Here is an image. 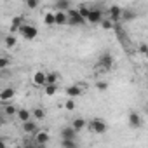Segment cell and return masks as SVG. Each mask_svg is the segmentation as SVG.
I'll return each mask as SVG.
<instances>
[{
    "instance_id": "6da1fadb",
    "label": "cell",
    "mask_w": 148,
    "mask_h": 148,
    "mask_svg": "<svg viewBox=\"0 0 148 148\" xmlns=\"http://www.w3.org/2000/svg\"><path fill=\"white\" fill-rule=\"evenodd\" d=\"M18 32L21 33V37L23 38H26V40H33V38H37V35H38V30L33 26V25H28V23H21V26L18 28Z\"/></svg>"
},
{
    "instance_id": "7a4b0ae2",
    "label": "cell",
    "mask_w": 148,
    "mask_h": 148,
    "mask_svg": "<svg viewBox=\"0 0 148 148\" xmlns=\"http://www.w3.org/2000/svg\"><path fill=\"white\" fill-rule=\"evenodd\" d=\"M66 14H68V23L66 25H70V26H82V25H86L87 21L79 14V11H75V9H66Z\"/></svg>"
},
{
    "instance_id": "3957f363",
    "label": "cell",
    "mask_w": 148,
    "mask_h": 148,
    "mask_svg": "<svg viewBox=\"0 0 148 148\" xmlns=\"http://www.w3.org/2000/svg\"><path fill=\"white\" fill-rule=\"evenodd\" d=\"M89 129H91L92 132H96V134H103V132L108 131V124H106L103 119H92L91 124H89Z\"/></svg>"
},
{
    "instance_id": "277c9868",
    "label": "cell",
    "mask_w": 148,
    "mask_h": 148,
    "mask_svg": "<svg viewBox=\"0 0 148 148\" xmlns=\"http://www.w3.org/2000/svg\"><path fill=\"white\" fill-rule=\"evenodd\" d=\"M98 66L103 68V70H112V66H113V56L110 52H103L99 56V59H98Z\"/></svg>"
},
{
    "instance_id": "5b68a950",
    "label": "cell",
    "mask_w": 148,
    "mask_h": 148,
    "mask_svg": "<svg viewBox=\"0 0 148 148\" xmlns=\"http://www.w3.org/2000/svg\"><path fill=\"white\" fill-rule=\"evenodd\" d=\"M103 19V12H101V9H91L89 11V14H87V18H86V21L87 23H99Z\"/></svg>"
},
{
    "instance_id": "8992f818",
    "label": "cell",
    "mask_w": 148,
    "mask_h": 148,
    "mask_svg": "<svg viewBox=\"0 0 148 148\" xmlns=\"http://www.w3.org/2000/svg\"><path fill=\"white\" fill-rule=\"evenodd\" d=\"M66 23H68V14H66V11H56V12H54V25L63 26V25H66Z\"/></svg>"
},
{
    "instance_id": "52a82bcc",
    "label": "cell",
    "mask_w": 148,
    "mask_h": 148,
    "mask_svg": "<svg viewBox=\"0 0 148 148\" xmlns=\"http://www.w3.org/2000/svg\"><path fill=\"white\" fill-rule=\"evenodd\" d=\"M127 120H129V125H131L132 129H138V127H141V124H143L139 113H136V112H131L129 117H127Z\"/></svg>"
},
{
    "instance_id": "ba28073f",
    "label": "cell",
    "mask_w": 148,
    "mask_h": 148,
    "mask_svg": "<svg viewBox=\"0 0 148 148\" xmlns=\"http://www.w3.org/2000/svg\"><path fill=\"white\" fill-rule=\"evenodd\" d=\"M23 131H25L26 134H35V132L38 131V125H37V122H35V120L28 119V120H25V122H23Z\"/></svg>"
},
{
    "instance_id": "9c48e42d",
    "label": "cell",
    "mask_w": 148,
    "mask_h": 148,
    "mask_svg": "<svg viewBox=\"0 0 148 148\" xmlns=\"http://www.w3.org/2000/svg\"><path fill=\"white\" fill-rule=\"evenodd\" d=\"M64 92H66L68 98H77V96H80L84 92V87L82 86H70V87L64 89Z\"/></svg>"
},
{
    "instance_id": "30bf717a",
    "label": "cell",
    "mask_w": 148,
    "mask_h": 148,
    "mask_svg": "<svg viewBox=\"0 0 148 148\" xmlns=\"http://www.w3.org/2000/svg\"><path fill=\"white\" fill-rule=\"evenodd\" d=\"M108 14H110V21H113V23H117V21H120V14H122V7H119V5H112V7L108 9Z\"/></svg>"
},
{
    "instance_id": "8fae6325",
    "label": "cell",
    "mask_w": 148,
    "mask_h": 148,
    "mask_svg": "<svg viewBox=\"0 0 148 148\" xmlns=\"http://www.w3.org/2000/svg\"><path fill=\"white\" fill-rule=\"evenodd\" d=\"M47 141H49V134H47L45 131H37V132H35V145L44 146Z\"/></svg>"
},
{
    "instance_id": "7c38bea8",
    "label": "cell",
    "mask_w": 148,
    "mask_h": 148,
    "mask_svg": "<svg viewBox=\"0 0 148 148\" xmlns=\"http://www.w3.org/2000/svg\"><path fill=\"white\" fill-rule=\"evenodd\" d=\"M14 94H16V91L12 87H5V89L0 91V101H9L14 98Z\"/></svg>"
},
{
    "instance_id": "4fadbf2b",
    "label": "cell",
    "mask_w": 148,
    "mask_h": 148,
    "mask_svg": "<svg viewBox=\"0 0 148 148\" xmlns=\"http://www.w3.org/2000/svg\"><path fill=\"white\" fill-rule=\"evenodd\" d=\"M75 136H77V131L73 129L71 125H70V127H63V129H61V138H70V139H75Z\"/></svg>"
},
{
    "instance_id": "5bb4252c",
    "label": "cell",
    "mask_w": 148,
    "mask_h": 148,
    "mask_svg": "<svg viewBox=\"0 0 148 148\" xmlns=\"http://www.w3.org/2000/svg\"><path fill=\"white\" fill-rule=\"evenodd\" d=\"M71 7V2L70 0H56V4H54V9L56 11H66Z\"/></svg>"
},
{
    "instance_id": "9a60e30c",
    "label": "cell",
    "mask_w": 148,
    "mask_h": 148,
    "mask_svg": "<svg viewBox=\"0 0 148 148\" xmlns=\"http://www.w3.org/2000/svg\"><path fill=\"white\" fill-rule=\"evenodd\" d=\"M33 84L35 86H44L45 84V73L44 71H35L33 73Z\"/></svg>"
},
{
    "instance_id": "2e32d148",
    "label": "cell",
    "mask_w": 148,
    "mask_h": 148,
    "mask_svg": "<svg viewBox=\"0 0 148 148\" xmlns=\"http://www.w3.org/2000/svg\"><path fill=\"white\" fill-rule=\"evenodd\" d=\"M58 79H59V73H56V71L45 73V84H44V86H47V84H56Z\"/></svg>"
},
{
    "instance_id": "e0dca14e",
    "label": "cell",
    "mask_w": 148,
    "mask_h": 148,
    "mask_svg": "<svg viewBox=\"0 0 148 148\" xmlns=\"http://www.w3.org/2000/svg\"><path fill=\"white\" fill-rule=\"evenodd\" d=\"M71 127H73V129H75V131L79 132V131H82V129L86 127V120H84L82 117H77L75 120H73V124H71Z\"/></svg>"
},
{
    "instance_id": "ac0fdd59",
    "label": "cell",
    "mask_w": 148,
    "mask_h": 148,
    "mask_svg": "<svg viewBox=\"0 0 148 148\" xmlns=\"http://www.w3.org/2000/svg\"><path fill=\"white\" fill-rule=\"evenodd\" d=\"M134 18H136V12H132V11H129V9H122L120 19H124V21H131V19H134Z\"/></svg>"
},
{
    "instance_id": "d6986e66",
    "label": "cell",
    "mask_w": 148,
    "mask_h": 148,
    "mask_svg": "<svg viewBox=\"0 0 148 148\" xmlns=\"http://www.w3.org/2000/svg\"><path fill=\"white\" fill-rule=\"evenodd\" d=\"M16 115L19 117V120H21V122H25V120H28V119H32V113H30L28 110H25V108H19V110L16 112Z\"/></svg>"
},
{
    "instance_id": "ffe728a7",
    "label": "cell",
    "mask_w": 148,
    "mask_h": 148,
    "mask_svg": "<svg viewBox=\"0 0 148 148\" xmlns=\"http://www.w3.org/2000/svg\"><path fill=\"white\" fill-rule=\"evenodd\" d=\"M21 23H23V18L21 16L12 18V21H11V32H18V28L21 26Z\"/></svg>"
},
{
    "instance_id": "44dd1931",
    "label": "cell",
    "mask_w": 148,
    "mask_h": 148,
    "mask_svg": "<svg viewBox=\"0 0 148 148\" xmlns=\"http://www.w3.org/2000/svg\"><path fill=\"white\" fill-rule=\"evenodd\" d=\"M61 145H63L64 148H75V146H77V143H75V139H70V138H63V141H61Z\"/></svg>"
},
{
    "instance_id": "7402d4cb",
    "label": "cell",
    "mask_w": 148,
    "mask_h": 148,
    "mask_svg": "<svg viewBox=\"0 0 148 148\" xmlns=\"http://www.w3.org/2000/svg\"><path fill=\"white\" fill-rule=\"evenodd\" d=\"M44 23H45L47 26H52V25H54V12H47V14L44 16Z\"/></svg>"
},
{
    "instance_id": "603a6c76",
    "label": "cell",
    "mask_w": 148,
    "mask_h": 148,
    "mask_svg": "<svg viewBox=\"0 0 148 148\" xmlns=\"http://www.w3.org/2000/svg\"><path fill=\"white\" fill-rule=\"evenodd\" d=\"M16 44H18V40H16V37H14V35H9V37H5V45H7L9 49H12Z\"/></svg>"
},
{
    "instance_id": "cb8c5ba5",
    "label": "cell",
    "mask_w": 148,
    "mask_h": 148,
    "mask_svg": "<svg viewBox=\"0 0 148 148\" xmlns=\"http://www.w3.org/2000/svg\"><path fill=\"white\" fill-rule=\"evenodd\" d=\"M32 113H33V117H35L37 120H42V119L45 117V112H44V108H35Z\"/></svg>"
},
{
    "instance_id": "d4e9b609",
    "label": "cell",
    "mask_w": 148,
    "mask_h": 148,
    "mask_svg": "<svg viewBox=\"0 0 148 148\" xmlns=\"http://www.w3.org/2000/svg\"><path fill=\"white\" fill-rule=\"evenodd\" d=\"M99 25H101L103 30H112L113 28V21H110V19H101Z\"/></svg>"
},
{
    "instance_id": "484cf974",
    "label": "cell",
    "mask_w": 148,
    "mask_h": 148,
    "mask_svg": "<svg viewBox=\"0 0 148 148\" xmlns=\"http://www.w3.org/2000/svg\"><path fill=\"white\" fill-rule=\"evenodd\" d=\"M56 91H58L56 84H47V87H45V94H47V96H52V94H56Z\"/></svg>"
},
{
    "instance_id": "4316f807",
    "label": "cell",
    "mask_w": 148,
    "mask_h": 148,
    "mask_svg": "<svg viewBox=\"0 0 148 148\" xmlns=\"http://www.w3.org/2000/svg\"><path fill=\"white\" fill-rule=\"evenodd\" d=\"M75 106H77V105H75V99H73V98H70V99H68V101L64 103V108H66L68 112H71V110H75Z\"/></svg>"
},
{
    "instance_id": "83f0119b",
    "label": "cell",
    "mask_w": 148,
    "mask_h": 148,
    "mask_svg": "<svg viewBox=\"0 0 148 148\" xmlns=\"http://www.w3.org/2000/svg\"><path fill=\"white\" fill-rule=\"evenodd\" d=\"M89 11H91V9H89L87 5H82V7H79V14H80V16H82L84 19L87 18V14H89Z\"/></svg>"
},
{
    "instance_id": "f1b7e54d",
    "label": "cell",
    "mask_w": 148,
    "mask_h": 148,
    "mask_svg": "<svg viewBox=\"0 0 148 148\" xmlns=\"http://www.w3.org/2000/svg\"><path fill=\"white\" fill-rule=\"evenodd\" d=\"M11 64V59L9 58H0V70H4Z\"/></svg>"
},
{
    "instance_id": "f546056e",
    "label": "cell",
    "mask_w": 148,
    "mask_h": 148,
    "mask_svg": "<svg viewBox=\"0 0 148 148\" xmlns=\"http://www.w3.org/2000/svg\"><path fill=\"white\" fill-rule=\"evenodd\" d=\"M4 110H5V113H7V115H16V112H18V108H16V106H12V105H7Z\"/></svg>"
},
{
    "instance_id": "4dcf8cb0",
    "label": "cell",
    "mask_w": 148,
    "mask_h": 148,
    "mask_svg": "<svg viewBox=\"0 0 148 148\" xmlns=\"http://www.w3.org/2000/svg\"><path fill=\"white\" fill-rule=\"evenodd\" d=\"M25 2H26V5L30 9H37L38 7V0H25Z\"/></svg>"
},
{
    "instance_id": "1f68e13d",
    "label": "cell",
    "mask_w": 148,
    "mask_h": 148,
    "mask_svg": "<svg viewBox=\"0 0 148 148\" xmlns=\"http://www.w3.org/2000/svg\"><path fill=\"white\" fill-rule=\"evenodd\" d=\"M96 87H98V91H106L108 89V82H98Z\"/></svg>"
},
{
    "instance_id": "d6a6232c",
    "label": "cell",
    "mask_w": 148,
    "mask_h": 148,
    "mask_svg": "<svg viewBox=\"0 0 148 148\" xmlns=\"http://www.w3.org/2000/svg\"><path fill=\"white\" fill-rule=\"evenodd\" d=\"M139 52H141V54H146V44H141V45H139Z\"/></svg>"
},
{
    "instance_id": "836d02e7",
    "label": "cell",
    "mask_w": 148,
    "mask_h": 148,
    "mask_svg": "<svg viewBox=\"0 0 148 148\" xmlns=\"http://www.w3.org/2000/svg\"><path fill=\"white\" fill-rule=\"evenodd\" d=\"M2 122H4V119H2V115H0V124H2Z\"/></svg>"
},
{
    "instance_id": "e575fe53",
    "label": "cell",
    "mask_w": 148,
    "mask_h": 148,
    "mask_svg": "<svg viewBox=\"0 0 148 148\" xmlns=\"http://www.w3.org/2000/svg\"><path fill=\"white\" fill-rule=\"evenodd\" d=\"M38 2H40V0H38Z\"/></svg>"
}]
</instances>
